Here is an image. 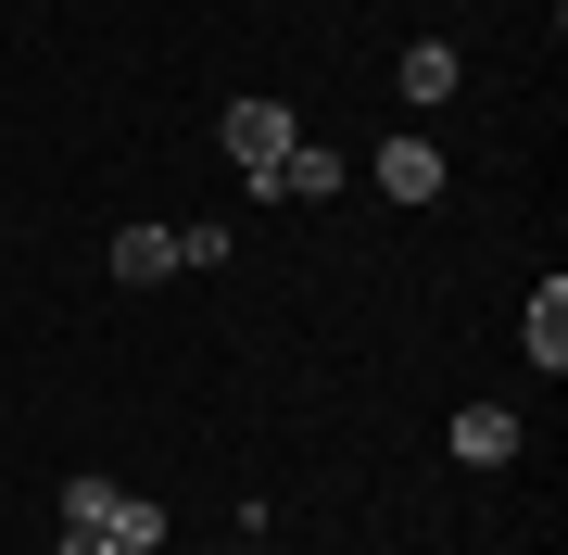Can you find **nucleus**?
I'll return each instance as SVG.
<instances>
[{
  "label": "nucleus",
  "instance_id": "2",
  "mask_svg": "<svg viewBox=\"0 0 568 555\" xmlns=\"http://www.w3.org/2000/svg\"><path fill=\"white\" fill-rule=\"evenodd\" d=\"M366 177H379L392 203H443V152H429L417 126H405V140H379V165H366Z\"/></svg>",
  "mask_w": 568,
  "mask_h": 555
},
{
  "label": "nucleus",
  "instance_id": "5",
  "mask_svg": "<svg viewBox=\"0 0 568 555\" xmlns=\"http://www.w3.org/2000/svg\"><path fill=\"white\" fill-rule=\"evenodd\" d=\"M328 189H342V152L291 140V152H278V177H265V203H328Z\"/></svg>",
  "mask_w": 568,
  "mask_h": 555
},
{
  "label": "nucleus",
  "instance_id": "1",
  "mask_svg": "<svg viewBox=\"0 0 568 555\" xmlns=\"http://www.w3.org/2000/svg\"><path fill=\"white\" fill-rule=\"evenodd\" d=\"M291 140H304V126H291V102H227V165H241L253 203H265V177H278Z\"/></svg>",
  "mask_w": 568,
  "mask_h": 555
},
{
  "label": "nucleus",
  "instance_id": "7",
  "mask_svg": "<svg viewBox=\"0 0 568 555\" xmlns=\"http://www.w3.org/2000/svg\"><path fill=\"white\" fill-rule=\"evenodd\" d=\"M114 278H126V290L178 278V227H114Z\"/></svg>",
  "mask_w": 568,
  "mask_h": 555
},
{
  "label": "nucleus",
  "instance_id": "6",
  "mask_svg": "<svg viewBox=\"0 0 568 555\" xmlns=\"http://www.w3.org/2000/svg\"><path fill=\"white\" fill-rule=\"evenodd\" d=\"M518 454V417L506 404H455V467H506Z\"/></svg>",
  "mask_w": 568,
  "mask_h": 555
},
{
  "label": "nucleus",
  "instance_id": "9",
  "mask_svg": "<svg viewBox=\"0 0 568 555\" xmlns=\"http://www.w3.org/2000/svg\"><path fill=\"white\" fill-rule=\"evenodd\" d=\"M51 555H114V543H102V531H63V543H51Z\"/></svg>",
  "mask_w": 568,
  "mask_h": 555
},
{
  "label": "nucleus",
  "instance_id": "4",
  "mask_svg": "<svg viewBox=\"0 0 568 555\" xmlns=\"http://www.w3.org/2000/svg\"><path fill=\"white\" fill-rule=\"evenodd\" d=\"M518 341H530V367H544V379H568V278H544V290H530Z\"/></svg>",
  "mask_w": 568,
  "mask_h": 555
},
{
  "label": "nucleus",
  "instance_id": "3",
  "mask_svg": "<svg viewBox=\"0 0 568 555\" xmlns=\"http://www.w3.org/2000/svg\"><path fill=\"white\" fill-rule=\"evenodd\" d=\"M455 76H467V63H455V39H417L405 63H392V89H405V114H443V102H455Z\"/></svg>",
  "mask_w": 568,
  "mask_h": 555
},
{
  "label": "nucleus",
  "instance_id": "8",
  "mask_svg": "<svg viewBox=\"0 0 568 555\" xmlns=\"http://www.w3.org/2000/svg\"><path fill=\"white\" fill-rule=\"evenodd\" d=\"M102 543H114V555H152V543H164V505H152V493H126V505L102 517Z\"/></svg>",
  "mask_w": 568,
  "mask_h": 555
}]
</instances>
